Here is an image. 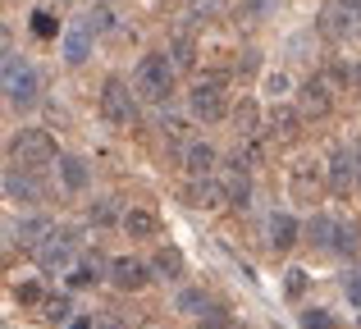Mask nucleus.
<instances>
[{"label": "nucleus", "mask_w": 361, "mask_h": 329, "mask_svg": "<svg viewBox=\"0 0 361 329\" xmlns=\"http://www.w3.org/2000/svg\"><path fill=\"white\" fill-rule=\"evenodd\" d=\"M174 73H178L174 55H169V51H151V55H142L137 73H133V87H137L142 101H156V106H165V101L174 97Z\"/></svg>", "instance_id": "f257e3e1"}, {"label": "nucleus", "mask_w": 361, "mask_h": 329, "mask_svg": "<svg viewBox=\"0 0 361 329\" xmlns=\"http://www.w3.org/2000/svg\"><path fill=\"white\" fill-rule=\"evenodd\" d=\"M353 78V69H329V73H311L307 82L298 87V110L307 119H325L334 110V87Z\"/></svg>", "instance_id": "f03ea898"}, {"label": "nucleus", "mask_w": 361, "mask_h": 329, "mask_svg": "<svg viewBox=\"0 0 361 329\" xmlns=\"http://www.w3.org/2000/svg\"><path fill=\"white\" fill-rule=\"evenodd\" d=\"M224 82H229V73H202V78L192 82V92H188V110H192V119H202V124H215V119L229 115V106H224Z\"/></svg>", "instance_id": "7ed1b4c3"}, {"label": "nucleus", "mask_w": 361, "mask_h": 329, "mask_svg": "<svg viewBox=\"0 0 361 329\" xmlns=\"http://www.w3.org/2000/svg\"><path fill=\"white\" fill-rule=\"evenodd\" d=\"M9 165H18V169L55 165V137L46 133V128H23V133L9 142Z\"/></svg>", "instance_id": "20e7f679"}, {"label": "nucleus", "mask_w": 361, "mask_h": 329, "mask_svg": "<svg viewBox=\"0 0 361 329\" xmlns=\"http://www.w3.org/2000/svg\"><path fill=\"white\" fill-rule=\"evenodd\" d=\"M137 87H128L123 78H106V87H101V115L110 119V124H119V128H128V124H137Z\"/></svg>", "instance_id": "39448f33"}, {"label": "nucleus", "mask_w": 361, "mask_h": 329, "mask_svg": "<svg viewBox=\"0 0 361 329\" xmlns=\"http://www.w3.org/2000/svg\"><path fill=\"white\" fill-rule=\"evenodd\" d=\"M73 252H78V233L73 229H51L42 242H37V266L46 275H64L73 266Z\"/></svg>", "instance_id": "423d86ee"}, {"label": "nucleus", "mask_w": 361, "mask_h": 329, "mask_svg": "<svg viewBox=\"0 0 361 329\" xmlns=\"http://www.w3.org/2000/svg\"><path fill=\"white\" fill-rule=\"evenodd\" d=\"M5 101L18 110H27L37 101V73L14 55V46L5 42Z\"/></svg>", "instance_id": "0eeeda50"}, {"label": "nucleus", "mask_w": 361, "mask_h": 329, "mask_svg": "<svg viewBox=\"0 0 361 329\" xmlns=\"http://www.w3.org/2000/svg\"><path fill=\"white\" fill-rule=\"evenodd\" d=\"M110 284H115L119 293H142V288L151 284V275H147V266H142V261L115 256V261H110Z\"/></svg>", "instance_id": "6e6552de"}, {"label": "nucleus", "mask_w": 361, "mask_h": 329, "mask_svg": "<svg viewBox=\"0 0 361 329\" xmlns=\"http://www.w3.org/2000/svg\"><path fill=\"white\" fill-rule=\"evenodd\" d=\"M329 187H334L338 197L361 187V169H357V151H334V161H329Z\"/></svg>", "instance_id": "1a4fd4ad"}, {"label": "nucleus", "mask_w": 361, "mask_h": 329, "mask_svg": "<svg viewBox=\"0 0 361 329\" xmlns=\"http://www.w3.org/2000/svg\"><path fill=\"white\" fill-rule=\"evenodd\" d=\"M265 233H270V247H274V252H288V247H298L302 224H298V215L274 211V215H270V224H265Z\"/></svg>", "instance_id": "9d476101"}, {"label": "nucleus", "mask_w": 361, "mask_h": 329, "mask_svg": "<svg viewBox=\"0 0 361 329\" xmlns=\"http://www.w3.org/2000/svg\"><path fill=\"white\" fill-rule=\"evenodd\" d=\"M302 119H307V115H302L298 106H283V101H279V106L270 110V137H274V142H298Z\"/></svg>", "instance_id": "9b49d317"}, {"label": "nucleus", "mask_w": 361, "mask_h": 329, "mask_svg": "<svg viewBox=\"0 0 361 329\" xmlns=\"http://www.w3.org/2000/svg\"><path fill=\"white\" fill-rule=\"evenodd\" d=\"M224 187L215 183L211 174H202V178H192V183H188V206H202V211H211V206H220L224 201Z\"/></svg>", "instance_id": "f8f14e48"}, {"label": "nucleus", "mask_w": 361, "mask_h": 329, "mask_svg": "<svg viewBox=\"0 0 361 329\" xmlns=\"http://www.w3.org/2000/svg\"><path fill=\"white\" fill-rule=\"evenodd\" d=\"M183 169H188L192 178L211 174V169H215V147H211V142H188V147H183Z\"/></svg>", "instance_id": "ddd939ff"}, {"label": "nucleus", "mask_w": 361, "mask_h": 329, "mask_svg": "<svg viewBox=\"0 0 361 329\" xmlns=\"http://www.w3.org/2000/svg\"><path fill=\"white\" fill-rule=\"evenodd\" d=\"M27 174H32V169H18V165L5 169V197L9 201H37V183Z\"/></svg>", "instance_id": "4468645a"}, {"label": "nucleus", "mask_w": 361, "mask_h": 329, "mask_svg": "<svg viewBox=\"0 0 361 329\" xmlns=\"http://www.w3.org/2000/svg\"><path fill=\"white\" fill-rule=\"evenodd\" d=\"M119 229L128 233V238H156V233H160V220L151 211H123L119 215Z\"/></svg>", "instance_id": "2eb2a0df"}, {"label": "nucleus", "mask_w": 361, "mask_h": 329, "mask_svg": "<svg viewBox=\"0 0 361 329\" xmlns=\"http://www.w3.org/2000/svg\"><path fill=\"white\" fill-rule=\"evenodd\" d=\"M229 119H233V133H238V137H256V133H261V110H256V101H238V106L229 110Z\"/></svg>", "instance_id": "dca6fc26"}, {"label": "nucleus", "mask_w": 361, "mask_h": 329, "mask_svg": "<svg viewBox=\"0 0 361 329\" xmlns=\"http://www.w3.org/2000/svg\"><path fill=\"white\" fill-rule=\"evenodd\" d=\"M101 279H110V266H101V256L92 252L82 266H73V275H69V284L73 288H92V284H101Z\"/></svg>", "instance_id": "f3484780"}, {"label": "nucleus", "mask_w": 361, "mask_h": 329, "mask_svg": "<svg viewBox=\"0 0 361 329\" xmlns=\"http://www.w3.org/2000/svg\"><path fill=\"white\" fill-rule=\"evenodd\" d=\"M9 242H18V247H32L37 238H42V233H51V224L42 220V215H32V220H18V224H9Z\"/></svg>", "instance_id": "a211bd4d"}, {"label": "nucleus", "mask_w": 361, "mask_h": 329, "mask_svg": "<svg viewBox=\"0 0 361 329\" xmlns=\"http://www.w3.org/2000/svg\"><path fill=\"white\" fill-rule=\"evenodd\" d=\"M151 270H156V279H169V284H178V279H183V256H178L174 247H160L156 256H151Z\"/></svg>", "instance_id": "6ab92c4d"}, {"label": "nucleus", "mask_w": 361, "mask_h": 329, "mask_svg": "<svg viewBox=\"0 0 361 329\" xmlns=\"http://www.w3.org/2000/svg\"><path fill=\"white\" fill-rule=\"evenodd\" d=\"M60 178L69 192H82L87 187V161H78V156H60Z\"/></svg>", "instance_id": "aec40b11"}, {"label": "nucleus", "mask_w": 361, "mask_h": 329, "mask_svg": "<svg viewBox=\"0 0 361 329\" xmlns=\"http://www.w3.org/2000/svg\"><path fill=\"white\" fill-rule=\"evenodd\" d=\"M334 233H338V220H329V215H311V224H307L311 247H334Z\"/></svg>", "instance_id": "412c9836"}, {"label": "nucleus", "mask_w": 361, "mask_h": 329, "mask_svg": "<svg viewBox=\"0 0 361 329\" xmlns=\"http://www.w3.org/2000/svg\"><path fill=\"white\" fill-rule=\"evenodd\" d=\"M229 206L233 211H247L252 206V187H247V169L233 161V174H229Z\"/></svg>", "instance_id": "4be33fe9"}, {"label": "nucleus", "mask_w": 361, "mask_h": 329, "mask_svg": "<svg viewBox=\"0 0 361 329\" xmlns=\"http://www.w3.org/2000/svg\"><path fill=\"white\" fill-rule=\"evenodd\" d=\"M87 51H92V32L78 23L69 37H64V60H69V64H82V60H87Z\"/></svg>", "instance_id": "5701e85b"}, {"label": "nucleus", "mask_w": 361, "mask_h": 329, "mask_svg": "<svg viewBox=\"0 0 361 329\" xmlns=\"http://www.w3.org/2000/svg\"><path fill=\"white\" fill-rule=\"evenodd\" d=\"M311 161H302L298 169H293V197L298 201H311L316 197V187H320V178H316V169H307Z\"/></svg>", "instance_id": "b1692460"}, {"label": "nucleus", "mask_w": 361, "mask_h": 329, "mask_svg": "<svg viewBox=\"0 0 361 329\" xmlns=\"http://www.w3.org/2000/svg\"><path fill=\"white\" fill-rule=\"evenodd\" d=\"M178 311L183 316H211L215 306H211V297H206L202 288H183V293H178Z\"/></svg>", "instance_id": "393cba45"}, {"label": "nucleus", "mask_w": 361, "mask_h": 329, "mask_svg": "<svg viewBox=\"0 0 361 329\" xmlns=\"http://www.w3.org/2000/svg\"><path fill=\"white\" fill-rule=\"evenodd\" d=\"M320 32H325L329 42H338V37H348V32H353V23H348V14L334 5V9H325V14H320Z\"/></svg>", "instance_id": "a878e982"}, {"label": "nucleus", "mask_w": 361, "mask_h": 329, "mask_svg": "<svg viewBox=\"0 0 361 329\" xmlns=\"http://www.w3.org/2000/svg\"><path fill=\"white\" fill-rule=\"evenodd\" d=\"M169 55H174V64H178V69H192V60H197L192 32H174V42H169Z\"/></svg>", "instance_id": "bb28decb"}, {"label": "nucleus", "mask_w": 361, "mask_h": 329, "mask_svg": "<svg viewBox=\"0 0 361 329\" xmlns=\"http://www.w3.org/2000/svg\"><path fill=\"white\" fill-rule=\"evenodd\" d=\"M220 14V0H188V27H202V23H211V18Z\"/></svg>", "instance_id": "cd10ccee"}, {"label": "nucleus", "mask_w": 361, "mask_h": 329, "mask_svg": "<svg viewBox=\"0 0 361 329\" xmlns=\"http://www.w3.org/2000/svg\"><path fill=\"white\" fill-rule=\"evenodd\" d=\"M279 5L283 0H238V14L247 18V23H261V18H270Z\"/></svg>", "instance_id": "c85d7f7f"}, {"label": "nucleus", "mask_w": 361, "mask_h": 329, "mask_svg": "<svg viewBox=\"0 0 361 329\" xmlns=\"http://www.w3.org/2000/svg\"><path fill=\"white\" fill-rule=\"evenodd\" d=\"M78 23H82V27H87V32H92V37H101V32H110V27H115V14H110V9H106V5H97V9H87V14H82V18H78Z\"/></svg>", "instance_id": "c756f323"}, {"label": "nucleus", "mask_w": 361, "mask_h": 329, "mask_svg": "<svg viewBox=\"0 0 361 329\" xmlns=\"http://www.w3.org/2000/svg\"><path fill=\"white\" fill-rule=\"evenodd\" d=\"M357 247H361L357 224H338V233H334V252H343V256H357Z\"/></svg>", "instance_id": "7c9ffc66"}, {"label": "nucleus", "mask_w": 361, "mask_h": 329, "mask_svg": "<svg viewBox=\"0 0 361 329\" xmlns=\"http://www.w3.org/2000/svg\"><path fill=\"white\" fill-rule=\"evenodd\" d=\"M298 325H302V329H338V325H334V316L320 311V306H307V311L298 316Z\"/></svg>", "instance_id": "2f4dec72"}, {"label": "nucleus", "mask_w": 361, "mask_h": 329, "mask_svg": "<svg viewBox=\"0 0 361 329\" xmlns=\"http://www.w3.org/2000/svg\"><path fill=\"white\" fill-rule=\"evenodd\" d=\"M32 32L37 37H55V32H60V18H51L46 9H37V14H32Z\"/></svg>", "instance_id": "473e14b6"}, {"label": "nucleus", "mask_w": 361, "mask_h": 329, "mask_svg": "<svg viewBox=\"0 0 361 329\" xmlns=\"http://www.w3.org/2000/svg\"><path fill=\"white\" fill-rule=\"evenodd\" d=\"M46 321L64 325V321H69V302H64V297H51V302H46Z\"/></svg>", "instance_id": "72a5a7b5"}, {"label": "nucleus", "mask_w": 361, "mask_h": 329, "mask_svg": "<svg viewBox=\"0 0 361 329\" xmlns=\"http://www.w3.org/2000/svg\"><path fill=\"white\" fill-rule=\"evenodd\" d=\"M338 9L348 14V23H353V32L361 37V0H338Z\"/></svg>", "instance_id": "f704fd0d"}, {"label": "nucleus", "mask_w": 361, "mask_h": 329, "mask_svg": "<svg viewBox=\"0 0 361 329\" xmlns=\"http://www.w3.org/2000/svg\"><path fill=\"white\" fill-rule=\"evenodd\" d=\"M307 293V270H288V297Z\"/></svg>", "instance_id": "c9c22d12"}, {"label": "nucleus", "mask_w": 361, "mask_h": 329, "mask_svg": "<svg viewBox=\"0 0 361 329\" xmlns=\"http://www.w3.org/2000/svg\"><path fill=\"white\" fill-rule=\"evenodd\" d=\"M18 302H23V306H37V302H42V288H37V284H23V288H18Z\"/></svg>", "instance_id": "e433bc0d"}, {"label": "nucleus", "mask_w": 361, "mask_h": 329, "mask_svg": "<svg viewBox=\"0 0 361 329\" xmlns=\"http://www.w3.org/2000/svg\"><path fill=\"white\" fill-rule=\"evenodd\" d=\"M348 302H353V306H361V270H357L353 279H348Z\"/></svg>", "instance_id": "4c0bfd02"}, {"label": "nucleus", "mask_w": 361, "mask_h": 329, "mask_svg": "<svg viewBox=\"0 0 361 329\" xmlns=\"http://www.w3.org/2000/svg\"><path fill=\"white\" fill-rule=\"evenodd\" d=\"M92 220H97V224H106V220H115V206H110V201H101V206H97V215H92Z\"/></svg>", "instance_id": "58836bf2"}, {"label": "nucleus", "mask_w": 361, "mask_h": 329, "mask_svg": "<svg viewBox=\"0 0 361 329\" xmlns=\"http://www.w3.org/2000/svg\"><path fill=\"white\" fill-rule=\"evenodd\" d=\"M265 87H270V92H283V87H288V78H283V73H270V78H265Z\"/></svg>", "instance_id": "ea45409f"}, {"label": "nucleus", "mask_w": 361, "mask_h": 329, "mask_svg": "<svg viewBox=\"0 0 361 329\" xmlns=\"http://www.w3.org/2000/svg\"><path fill=\"white\" fill-rule=\"evenodd\" d=\"M353 87L361 92V64H353Z\"/></svg>", "instance_id": "a19ab883"}, {"label": "nucleus", "mask_w": 361, "mask_h": 329, "mask_svg": "<svg viewBox=\"0 0 361 329\" xmlns=\"http://www.w3.org/2000/svg\"><path fill=\"white\" fill-rule=\"evenodd\" d=\"M353 151H357V169H361V137H357V142H353Z\"/></svg>", "instance_id": "79ce46f5"}, {"label": "nucleus", "mask_w": 361, "mask_h": 329, "mask_svg": "<svg viewBox=\"0 0 361 329\" xmlns=\"http://www.w3.org/2000/svg\"><path fill=\"white\" fill-rule=\"evenodd\" d=\"M73 329H97V325H92V321H78V325H73Z\"/></svg>", "instance_id": "37998d69"}, {"label": "nucleus", "mask_w": 361, "mask_h": 329, "mask_svg": "<svg viewBox=\"0 0 361 329\" xmlns=\"http://www.w3.org/2000/svg\"><path fill=\"white\" fill-rule=\"evenodd\" d=\"M229 329H247V325H229Z\"/></svg>", "instance_id": "c03bdc74"}, {"label": "nucleus", "mask_w": 361, "mask_h": 329, "mask_svg": "<svg viewBox=\"0 0 361 329\" xmlns=\"http://www.w3.org/2000/svg\"><path fill=\"white\" fill-rule=\"evenodd\" d=\"M55 5H64V0H55Z\"/></svg>", "instance_id": "a18cd8bd"}]
</instances>
